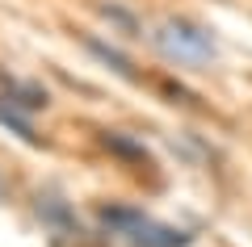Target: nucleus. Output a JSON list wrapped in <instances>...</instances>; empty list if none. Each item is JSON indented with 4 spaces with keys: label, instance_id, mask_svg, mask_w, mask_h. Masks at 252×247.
I'll use <instances>...</instances> for the list:
<instances>
[{
    "label": "nucleus",
    "instance_id": "nucleus-1",
    "mask_svg": "<svg viewBox=\"0 0 252 247\" xmlns=\"http://www.w3.org/2000/svg\"><path fill=\"white\" fill-rule=\"evenodd\" d=\"M160 46L181 63H206L215 55L210 34L198 29V26H189V21H164L160 26Z\"/></svg>",
    "mask_w": 252,
    "mask_h": 247
},
{
    "label": "nucleus",
    "instance_id": "nucleus-2",
    "mask_svg": "<svg viewBox=\"0 0 252 247\" xmlns=\"http://www.w3.org/2000/svg\"><path fill=\"white\" fill-rule=\"evenodd\" d=\"M105 222H114L135 247H185V235H177V230H168V226H156L152 218H139V214L114 210V214H105Z\"/></svg>",
    "mask_w": 252,
    "mask_h": 247
}]
</instances>
